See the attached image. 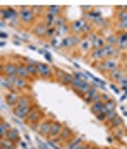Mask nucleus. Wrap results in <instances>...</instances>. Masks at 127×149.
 <instances>
[{
	"label": "nucleus",
	"mask_w": 127,
	"mask_h": 149,
	"mask_svg": "<svg viewBox=\"0 0 127 149\" xmlns=\"http://www.w3.org/2000/svg\"><path fill=\"white\" fill-rule=\"evenodd\" d=\"M91 23L88 22V18H79V20H74L73 23H71V32H73V35H86V33L91 32Z\"/></svg>",
	"instance_id": "f03ea898"
},
{
	"label": "nucleus",
	"mask_w": 127,
	"mask_h": 149,
	"mask_svg": "<svg viewBox=\"0 0 127 149\" xmlns=\"http://www.w3.org/2000/svg\"><path fill=\"white\" fill-rule=\"evenodd\" d=\"M122 136H124V129H122V128H117V129H116V138H117V139H122Z\"/></svg>",
	"instance_id": "4c0bfd02"
},
{
	"label": "nucleus",
	"mask_w": 127,
	"mask_h": 149,
	"mask_svg": "<svg viewBox=\"0 0 127 149\" xmlns=\"http://www.w3.org/2000/svg\"><path fill=\"white\" fill-rule=\"evenodd\" d=\"M10 81H12V85H13V90H15V91H18V90H25V88H28L27 80H23V78H20V76H12Z\"/></svg>",
	"instance_id": "ddd939ff"
},
{
	"label": "nucleus",
	"mask_w": 127,
	"mask_h": 149,
	"mask_svg": "<svg viewBox=\"0 0 127 149\" xmlns=\"http://www.w3.org/2000/svg\"><path fill=\"white\" fill-rule=\"evenodd\" d=\"M102 63H104V66H106V70L107 71H109V70H116V68H119V65H117V61L114 58H109V60H104V61H102Z\"/></svg>",
	"instance_id": "393cba45"
},
{
	"label": "nucleus",
	"mask_w": 127,
	"mask_h": 149,
	"mask_svg": "<svg viewBox=\"0 0 127 149\" xmlns=\"http://www.w3.org/2000/svg\"><path fill=\"white\" fill-rule=\"evenodd\" d=\"M122 78V70L121 68H116V70H112L111 71V80H121Z\"/></svg>",
	"instance_id": "72a5a7b5"
},
{
	"label": "nucleus",
	"mask_w": 127,
	"mask_h": 149,
	"mask_svg": "<svg viewBox=\"0 0 127 149\" xmlns=\"http://www.w3.org/2000/svg\"><path fill=\"white\" fill-rule=\"evenodd\" d=\"M56 20H58V17L53 15V13H50V12H46V15H45V23H46V27H55V25H56Z\"/></svg>",
	"instance_id": "5701e85b"
},
{
	"label": "nucleus",
	"mask_w": 127,
	"mask_h": 149,
	"mask_svg": "<svg viewBox=\"0 0 127 149\" xmlns=\"http://www.w3.org/2000/svg\"><path fill=\"white\" fill-rule=\"evenodd\" d=\"M99 100H101V95L97 93V90H96V88H92V86H91V90L84 95V103L91 106L94 101H99Z\"/></svg>",
	"instance_id": "9b49d317"
},
{
	"label": "nucleus",
	"mask_w": 127,
	"mask_h": 149,
	"mask_svg": "<svg viewBox=\"0 0 127 149\" xmlns=\"http://www.w3.org/2000/svg\"><path fill=\"white\" fill-rule=\"evenodd\" d=\"M117 10L121 12L117 15V27L127 30V7H119Z\"/></svg>",
	"instance_id": "9d476101"
},
{
	"label": "nucleus",
	"mask_w": 127,
	"mask_h": 149,
	"mask_svg": "<svg viewBox=\"0 0 127 149\" xmlns=\"http://www.w3.org/2000/svg\"><path fill=\"white\" fill-rule=\"evenodd\" d=\"M74 138H76V136L73 134V131H71V129H69V128H63V131H61V136H59V139H61L63 143H66V141H69V139L73 141Z\"/></svg>",
	"instance_id": "aec40b11"
},
{
	"label": "nucleus",
	"mask_w": 127,
	"mask_h": 149,
	"mask_svg": "<svg viewBox=\"0 0 127 149\" xmlns=\"http://www.w3.org/2000/svg\"><path fill=\"white\" fill-rule=\"evenodd\" d=\"M2 20H10L12 25H17L20 22V13L15 8H12V7L2 8Z\"/></svg>",
	"instance_id": "423d86ee"
},
{
	"label": "nucleus",
	"mask_w": 127,
	"mask_h": 149,
	"mask_svg": "<svg viewBox=\"0 0 127 149\" xmlns=\"http://www.w3.org/2000/svg\"><path fill=\"white\" fill-rule=\"evenodd\" d=\"M91 149H101L99 146H91Z\"/></svg>",
	"instance_id": "79ce46f5"
},
{
	"label": "nucleus",
	"mask_w": 127,
	"mask_h": 149,
	"mask_svg": "<svg viewBox=\"0 0 127 149\" xmlns=\"http://www.w3.org/2000/svg\"><path fill=\"white\" fill-rule=\"evenodd\" d=\"M3 74L12 78V76H17V71H18V65L17 63H5L3 65Z\"/></svg>",
	"instance_id": "2eb2a0df"
},
{
	"label": "nucleus",
	"mask_w": 127,
	"mask_h": 149,
	"mask_svg": "<svg viewBox=\"0 0 127 149\" xmlns=\"http://www.w3.org/2000/svg\"><path fill=\"white\" fill-rule=\"evenodd\" d=\"M111 111H116V103L109 100V101L104 103V113H111Z\"/></svg>",
	"instance_id": "c756f323"
},
{
	"label": "nucleus",
	"mask_w": 127,
	"mask_h": 149,
	"mask_svg": "<svg viewBox=\"0 0 127 149\" xmlns=\"http://www.w3.org/2000/svg\"><path fill=\"white\" fill-rule=\"evenodd\" d=\"M5 100H7V103H8L10 106L15 108L17 104H18V101H20V96H18V93H15V91H10V93L5 96Z\"/></svg>",
	"instance_id": "a211bd4d"
},
{
	"label": "nucleus",
	"mask_w": 127,
	"mask_h": 149,
	"mask_svg": "<svg viewBox=\"0 0 127 149\" xmlns=\"http://www.w3.org/2000/svg\"><path fill=\"white\" fill-rule=\"evenodd\" d=\"M56 33H58V30H56L55 27H48V30H46V38H53Z\"/></svg>",
	"instance_id": "e433bc0d"
},
{
	"label": "nucleus",
	"mask_w": 127,
	"mask_h": 149,
	"mask_svg": "<svg viewBox=\"0 0 127 149\" xmlns=\"http://www.w3.org/2000/svg\"><path fill=\"white\" fill-rule=\"evenodd\" d=\"M86 18H88V22H92V23L97 25V27H104V25H106V22H104V18L101 17L99 10H91L89 13L86 15Z\"/></svg>",
	"instance_id": "0eeeda50"
},
{
	"label": "nucleus",
	"mask_w": 127,
	"mask_h": 149,
	"mask_svg": "<svg viewBox=\"0 0 127 149\" xmlns=\"http://www.w3.org/2000/svg\"><path fill=\"white\" fill-rule=\"evenodd\" d=\"M53 123L55 121H51V119H43V121L37 126V129H35V131H38L41 136H50V131H51Z\"/></svg>",
	"instance_id": "6e6552de"
},
{
	"label": "nucleus",
	"mask_w": 127,
	"mask_h": 149,
	"mask_svg": "<svg viewBox=\"0 0 127 149\" xmlns=\"http://www.w3.org/2000/svg\"><path fill=\"white\" fill-rule=\"evenodd\" d=\"M71 88H73V90L76 91L78 95H81L83 98H84V95L91 90V85H89L86 80H81V78H78V76H74V78H73V83H71Z\"/></svg>",
	"instance_id": "39448f33"
},
{
	"label": "nucleus",
	"mask_w": 127,
	"mask_h": 149,
	"mask_svg": "<svg viewBox=\"0 0 127 149\" xmlns=\"http://www.w3.org/2000/svg\"><path fill=\"white\" fill-rule=\"evenodd\" d=\"M8 124H7L5 121H3V119H2V121H0V136H2V139H5L7 138V133H8Z\"/></svg>",
	"instance_id": "bb28decb"
},
{
	"label": "nucleus",
	"mask_w": 127,
	"mask_h": 149,
	"mask_svg": "<svg viewBox=\"0 0 127 149\" xmlns=\"http://www.w3.org/2000/svg\"><path fill=\"white\" fill-rule=\"evenodd\" d=\"M55 73H56V76H58V80H59V83H63V85H71L73 83V74H69V73H66V71H63V70H55Z\"/></svg>",
	"instance_id": "f8f14e48"
},
{
	"label": "nucleus",
	"mask_w": 127,
	"mask_h": 149,
	"mask_svg": "<svg viewBox=\"0 0 127 149\" xmlns=\"http://www.w3.org/2000/svg\"><path fill=\"white\" fill-rule=\"evenodd\" d=\"M33 100L30 96H20V101L13 108V114L20 119H27V116L30 114V111L33 109Z\"/></svg>",
	"instance_id": "f257e3e1"
},
{
	"label": "nucleus",
	"mask_w": 127,
	"mask_h": 149,
	"mask_svg": "<svg viewBox=\"0 0 127 149\" xmlns=\"http://www.w3.org/2000/svg\"><path fill=\"white\" fill-rule=\"evenodd\" d=\"M32 8H33V12H35V15H37V13H40V12H43V10H45L43 7H32Z\"/></svg>",
	"instance_id": "ea45409f"
},
{
	"label": "nucleus",
	"mask_w": 127,
	"mask_h": 149,
	"mask_svg": "<svg viewBox=\"0 0 127 149\" xmlns=\"http://www.w3.org/2000/svg\"><path fill=\"white\" fill-rule=\"evenodd\" d=\"M18 13H20V22L25 27H30L35 22V17H37L32 7H21L20 10H18Z\"/></svg>",
	"instance_id": "20e7f679"
},
{
	"label": "nucleus",
	"mask_w": 127,
	"mask_h": 149,
	"mask_svg": "<svg viewBox=\"0 0 127 149\" xmlns=\"http://www.w3.org/2000/svg\"><path fill=\"white\" fill-rule=\"evenodd\" d=\"M79 47H81V52H83V53L92 52V42H91L89 38H84V40H81Z\"/></svg>",
	"instance_id": "4be33fe9"
},
{
	"label": "nucleus",
	"mask_w": 127,
	"mask_h": 149,
	"mask_svg": "<svg viewBox=\"0 0 127 149\" xmlns=\"http://www.w3.org/2000/svg\"><path fill=\"white\" fill-rule=\"evenodd\" d=\"M117 38H119V35H109V37L106 38V45H112V47H116V45H117Z\"/></svg>",
	"instance_id": "f704fd0d"
},
{
	"label": "nucleus",
	"mask_w": 127,
	"mask_h": 149,
	"mask_svg": "<svg viewBox=\"0 0 127 149\" xmlns=\"http://www.w3.org/2000/svg\"><path fill=\"white\" fill-rule=\"evenodd\" d=\"M46 12H50V13H53V15H56V17H61L59 13L63 12V7H56V5H53V7H48L46 8Z\"/></svg>",
	"instance_id": "7c9ffc66"
},
{
	"label": "nucleus",
	"mask_w": 127,
	"mask_h": 149,
	"mask_svg": "<svg viewBox=\"0 0 127 149\" xmlns=\"http://www.w3.org/2000/svg\"><path fill=\"white\" fill-rule=\"evenodd\" d=\"M109 124H111L112 129H117V128H122V119L119 116H116L112 121H109Z\"/></svg>",
	"instance_id": "473e14b6"
},
{
	"label": "nucleus",
	"mask_w": 127,
	"mask_h": 149,
	"mask_svg": "<svg viewBox=\"0 0 127 149\" xmlns=\"http://www.w3.org/2000/svg\"><path fill=\"white\" fill-rule=\"evenodd\" d=\"M46 30H48V27H46L45 22L37 23V25L33 27V35H37V37H40V38H45L46 37Z\"/></svg>",
	"instance_id": "dca6fc26"
},
{
	"label": "nucleus",
	"mask_w": 127,
	"mask_h": 149,
	"mask_svg": "<svg viewBox=\"0 0 127 149\" xmlns=\"http://www.w3.org/2000/svg\"><path fill=\"white\" fill-rule=\"evenodd\" d=\"M25 68H27V71H28V74L30 76H38V63H33V61H28L27 65H25Z\"/></svg>",
	"instance_id": "412c9836"
},
{
	"label": "nucleus",
	"mask_w": 127,
	"mask_h": 149,
	"mask_svg": "<svg viewBox=\"0 0 127 149\" xmlns=\"http://www.w3.org/2000/svg\"><path fill=\"white\" fill-rule=\"evenodd\" d=\"M17 76H20V78H23V80L30 78V74H28L27 68H25V66H20V65H18V71H17Z\"/></svg>",
	"instance_id": "c85d7f7f"
},
{
	"label": "nucleus",
	"mask_w": 127,
	"mask_h": 149,
	"mask_svg": "<svg viewBox=\"0 0 127 149\" xmlns=\"http://www.w3.org/2000/svg\"><path fill=\"white\" fill-rule=\"evenodd\" d=\"M7 139H10L13 143H18V141H20V133H18V129H8Z\"/></svg>",
	"instance_id": "b1692460"
},
{
	"label": "nucleus",
	"mask_w": 127,
	"mask_h": 149,
	"mask_svg": "<svg viewBox=\"0 0 127 149\" xmlns=\"http://www.w3.org/2000/svg\"><path fill=\"white\" fill-rule=\"evenodd\" d=\"M0 144H2V149H15V143L13 141H10V139H2L0 141Z\"/></svg>",
	"instance_id": "cd10ccee"
},
{
	"label": "nucleus",
	"mask_w": 127,
	"mask_h": 149,
	"mask_svg": "<svg viewBox=\"0 0 127 149\" xmlns=\"http://www.w3.org/2000/svg\"><path fill=\"white\" fill-rule=\"evenodd\" d=\"M91 58H92V60H106V58H104L102 50H92V52H91Z\"/></svg>",
	"instance_id": "2f4dec72"
},
{
	"label": "nucleus",
	"mask_w": 127,
	"mask_h": 149,
	"mask_svg": "<svg viewBox=\"0 0 127 149\" xmlns=\"http://www.w3.org/2000/svg\"><path fill=\"white\" fill-rule=\"evenodd\" d=\"M81 143H83V139H81L79 136H76V138H74L73 141L69 143V149H76V148H78V146H79Z\"/></svg>",
	"instance_id": "c9c22d12"
},
{
	"label": "nucleus",
	"mask_w": 127,
	"mask_h": 149,
	"mask_svg": "<svg viewBox=\"0 0 127 149\" xmlns=\"http://www.w3.org/2000/svg\"><path fill=\"white\" fill-rule=\"evenodd\" d=\"M116 48L119 50V52H127V32L119 33V38H117Z\"/></svg>",
	"instance_id": "f3484780"
},
{
	"label": "nucleus",
	"mask_w": 127,
	"mask_h": 149,
	"mask_svg": "<svg viewBox=\"0 0 127 149\" xmlns=\"http://www.w3.org/2000/svg\"><path fill=\"white\" fill-rule=\"evenodd\" d=\"M63 124H61V123H58V121H55L53 123V126H51V131H50V136H48V138L50 139H56V138H59V136H61V131H63Z\"/></svg>",
	"instance_id": "4468645a"
},
{
	"label": "nucleus",
	"mask_w": 127,
	"mask_h": 149,
	"mask_svg": "<svg viewBox=\"0 0 127 149\" xmlns=\"http://www.w3.org/2000/svg\"><path fill=\"white\" fill-rule=\"evenodd\" d=\"M91 146H92V144H89V143H81L76 149H91Z\"/></svg>",
	"instance_id": "58836bf2"
},
{
	"label": "nucleus",
	"mask_w": 127,
	"mask_h": 149,
	"mask_svg": "<svg viewBox=\"0 0 127 149\" xmlns=\"http://www.w3.org/2000/svg\"><path fill=\"white\" fill-rule=\"evenodd\" d=\"M55 70L50 66V65H45V63H38V76L40 78H46V80H50L51 76H53Z\"/></svg>",
	"instance_id": "1a4fd4ad"
},
{
	"label": "nucleus",
	"mask_w": 127,
	"mask_h": 149,
	"mask_svg": "<svg viewBox=\"0 0 127 149\" xmlns=\"http://www.w3.org/2000/svg\"><path fill=\"white\" fill-rule=\"evenodd\" d=\"M91 111H92V114H101V113H104V101H94L92 104H91Z\"/></svg>",
	"instance_id": "6ab92c4d"
},
{
	"label": "nucleus",
	"mask_w": 127,
	"mask_h": 149,
	"mask_svg": "<svg viewBox=\"0 0 127 149\" xmlns=\"http://www.w3.org/2000/svg\"><path fill=\"white\" fill-rule=\"evenodd\" d=\"M0 81H2V88H3V90H13V85H12V81H10V78H8V76L2 74Z\"/></svg>",
	"instance_id": "a878e982"
},
{
	"label": "nucleus",
	"mask_w": 127,
	"mask_h": 149,
	"mask_svg": "<svg viewBox=\"0 0 127 149\" xmlns=\"http://www.w3.org/2000/svg\"><path fill=\"white\" fill-rule=\"evenodd\" d=\"M97 119H99V121H107V118H106V114H104V113L97 114Z\"/></svg>",
	"instance_id": "a19ab883"
},
{
	"label": "nucleus",
	"mask_w": 127,
	"mask_h": 149,
	"mask_svg": "<svg viewBox=\"0 0 127 149\" xmlns=\"http://www.w3.org/2000/svg\"><path fill=\"white\" fill-rule=\"evenodd\" d=\"M25 121H27L28 126H32L33 129H37V126L43 121V109L40 106H35L32 111H30V114L27 116Z\"/></svg>",
	"instance_id": "7ed1b4c3"
}]
</instances>
